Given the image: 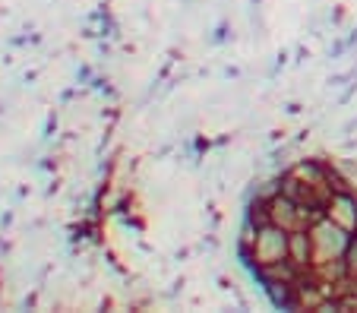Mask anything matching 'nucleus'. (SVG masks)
Masks as SVG:
<instances>
[{
    "label": "nucleus",
    "instance_id": "nucleus-1",
    "mask_svg": "<svg viewBox=\"0 0 357 313\" xmlns=\"http://www.w3.org/2000/svg\"><path fill=\"white\" fill-rule=\"evenodd\" d=\"M310 238H313V263H335V259H344L351 244V234L342 231L335 222L329 218H317L310 228Z\"/></svg>",
    "mask_w": 357,
    "mask_h": 313
},
{
    "label": "nucleus",
    "instance_id": "nucleus-2",
    "mask_svg": "<svg viewBox=\"0 0 357 313\" xmlns=\"http://www.w3.org/2000/svg\"><path fill=\"white\" fill-rule=\"evenodd\" d=\"M253 257H257L259 269L263 266H272V263H282L288 259V231L278 225H263L257 228V244H253Z\"/></svg>",
    "mask_w": 357,
    "mask_h": 313
},
{
    "label": "nucleus",
    "instance_id": "nucleus-3",
    "mask_svg": "<svg viewBox=\"0 0 357 313\" xmlns=\"http://www.w3.org/2000/svg\"><path fill=\"white\" fill-rule=\"evenodd\" d=\"M326 218L335 222L342 231H348L351 238H357V197L351 190H342V193H332V199L326 203Z\"/></svg>",
    "mask_w": 357,
    "mask_h": 313
},
{
    "label": "nucleus",
    "instance_id": "nucleus-4",
    "mask_svg": "<svg viewBox=\"0 0 357 313\" xmlns=\"http://www.w3.org/2000/svg\"><path fill=\"white\" fill-rule=\"evenodd\" d=\"M288 259L301 269H310L313 266V238L310 228H301V231H288Z\"/></svg>",
    "mask_w": 357,
    "mask_h": 313
}]
</instances>
